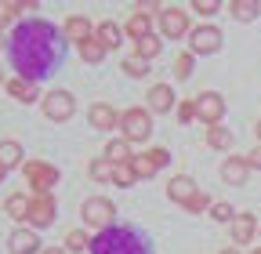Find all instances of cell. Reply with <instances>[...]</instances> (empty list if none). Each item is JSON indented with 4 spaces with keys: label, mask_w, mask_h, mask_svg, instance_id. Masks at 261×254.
Wrapping results in <instances>:
<instances>
[{
    "label": "cell",
    "mask_w": 261,
    "mask_h": 254,
    "mask_svg": "<svg viewBox=\"0 0 261 254\" xmlns=\"http://www.w3.org/2000/svg\"><path fill=\"white\" fill-rule=\"evenodd\" d=\"M130 167H135V174H138V178H152V174L160 171V164L152 160V156H149V153H142V156H135V160H130Z\"/></svg>",
    "instance_id": "cell-27"
},
{
    "label": "cell",
    "mask_w": 261,
    "mask_h": 254,
    "mask_svg": "<svg viewBox=\"0 0 261 254\" xmlns=\"http://www.w3.org/2000/svg\"><path fill=\"white\" fill-rule=\"evenodd\" d=\"M8 250L11 254H40V236L33 229H15L8 240Z\"/></svg>",
    "instance_id": "cell-12"
},
{
    "label": "cell",
    "mask_w": 261,
    "mask_h": 254,
    "mask_svg": "<svg viewBox=\"0 0 261 254\" xmlns=\"http://www.w3.org/2000/svg\"><path fill=\"white\" fill-rule=\"evenodd\" d=\"M0 47H4V37H0Z\"/></svg>",
    "instance_id": "cell-44"
},
{
    "label": "cell",
    "mask_w": 261,
    "mask_h": 254,
    "mask_svg": "<svg viewBox=\"0 0 261 254\" xmlns=\"http://www.w3.org/2000/svg\"><path fill=\"white\" fill-rule=\"evenodd\" d=\"M178 120H181V123H192V120H196V102H181V106H178Z\"/></svg>",
    "instance_id": "cell-38"
},
{
    "label": "cell",
    "mask_w": 261,
    "mask_h": 254,
    "mask_svg": "<svg viewBox=\"0 0 261 254\" xmlns=\"http://www.w3.org/2000/svg\"><path fill=\"white\" fill-rule=\"evenodd\" d=\"M113 204L109 200H102V196H91V200H84V207H80V214H84V225H94V229H113Z\"/></svg>",
    "instance_id": "cell-5"
},
{
    "label": "cell",
    "mask_w": 261,
    "mask_h": 254,
    "mask_svg": "<svg viewBox=\"0 0 261 254\" xmlns=\"http://www.w3.org/2000/svg\"><path fill=\"white\" fill-rule=\"evenodd\" d=\"M4 178H8V167H4V164H0V182H4Z\"/></svg>",
    "instance_id": "cell-41"
},
{
    "label": "cell",
    "mask_w": 261,
    "mask_h": 254,
    "mask_svg": "<svg viewBox=\"0 0 261 254\" xmlns=\"http://www.w3.org/2000/svg\"><path fill=\"white\" fill-rule=\"evenodd\" d=\"M254 131H257V138H261V120H257V123H254Z\"/></svg>",
    "instance_id": "cell-43"
},
{
    "label": "cell",
    "mask_w": 261,
    "mask_h": 254,
    "mask_svg": "<svg viewBox=\"0 0 261 254\" xmlns=\"http://www.w3.org/2000/svg\"><path fill=\"white\" fill-rule=\"evenodd\" d=\"M228 11H232L236 22H254L261 8L254 4V0H228Z\"/></svg>",
    "instance_id": "cell-22"
},
{
    "label": "cell",
    "mask_w": 261,
    "mask_h": 254,
    "mask_svg": "<svg viewBox=\"0 0 261 254\" xmlns=\"http://www.w3.org/2000/svg\"><path fill=\"white\" fill-rule=\"evenodd\" d=\"M189 47H192V55H214V51H221V29H218V26H200V29H192Z\"/></svg>",
    "instance_id": "cell-9"
},
{
    "label": "cell",
    "mask_w": 261,
    "mask_h": 254,
    "mask_svg": "<svg viewBox=\"0 0 261 254\" xmlns=\"http://www.w3.org/2000/svg\"><path fill=\"white\" fill-rule=\"evenodd\" d=\"M257 236H261V229H257Z\"/></svg>",
    "instance_id": "cell-47"
},
{
    "label": "cell",
    "mask_w": 261,
    "mask_h": 254,
    "mask_svg": "<svg viewBox=\"0 0 261 254\" xmlns=\"http://www.w3.org/2000/svg\"><path fill=\"white\" fill-rule=\"evenodd\" d=\"M149 69H152V66H145L142 58H127V62H123V73H127V77H149Z\"/></svg>",
    "instance_id": "cell-33"
},
{
    "label": "cell",
    "mask_w": 261,
    "mask_h": 254,
    "mask_svg": "<svg viewBox=\"0 0 261 254\" xmlns=\"http://www.w3.org/2000/svg\"><path fill=\"white\" fill-rule=\"evenodd\" d=\"M8 94H11V98L15 102H33V98H37V87H33L29 80H22V77H15V80H8Z\"/></svg>",
    "instance_id": "cell-21"
},
{
    "label": "cell",
    "mask_w": 261,
    "mask_h": 254,
    "mask_svg": "<svg viewBox=\"0 0 261 254\" xmlns=\"http://www.w3.org/2000/svg\"><path fill=\"white\" fill-rule=\"evenodd\" d=\"M120 127H123V138L127 142H145L152 135V116H149V109H138L135 106V109L123 113V123Z\"/></svg>",
    "instance_id": "cell-4"
},
{
    "label": "cell",
    "mask_w": 261,
    "mask_h": 254,
    "mask_svg": "<svg viewBox=\"0 0 261 254\" xmlns=\"http://www.w3.org/2000/svg\"><path fill=\"white\" fill-rule=\"evenodd\" d=\"M236 214H240V211L228 207V204H214V207H211V218H214V221H236Z\"/></svg>",
    "instance_id": "cell-34"
},
{
    "label": "cell",
    "mask_w": 261,
    "mask_h": 254,
    "mask_svg": "<svg viewBox=\"0 0 261 254\" xmlns=\"http://www.w3.org/2000/svg\"><path fill=\"white\" fill-rule=\"evenodd\" d=\"M185 29H189L185 11H178V8H163V11H160V33H163V37L178 40V37H185Z\"/></svg>",
    "instance_id": "cell-11"
},
{
    "label": "cell",
    "mask_w": 261,
    "mask_h": 254,
    "mask_svg": "<svg viewBox=\"0 0 261 254\" xmlns=\"http://www.w3.org/2000/svg\"><path fill=\"white\" fill-rule=\"evenodd\" d=\"M196 193H200V189H196V182H192V178H185V174H178V178L167 185V196H171L174 204H181V207H185Z\"/></svg>",
    "instance_id": "cell-16"
},
{
    "label": "cell",
    "mask_w": 261,
    "mask_h": 254,
    "mask_svg": "<svg viewBox=\"0 0 261 254\" xmlns=\"http://www.w3.org/2000/svg\"><path fill=\"white\" fill-rule=\"evenodd\" d=\"M22 8H37V4H33V0H0V26L15 22L22 15Z\"/></svg>",
    "instance_id": "cell-24"
},
{
    "label": "cell",
    "mask_w": 261,
    "mask_h": 254,
    "mask_svg": "<svg viewBox=\"0 0 261 254\" xmlns=\"http://www.w3.org/2000/svg\"><path fill=\"white\" fill-rule=\"evenodd\" d=\"M11 62H15V69L22 80H40L47 77L58 62H62V51H65V37L58 33V29L44 18H33V22H22L15 26V33H11Z\"/></svg>",
    "instance_id": "cell-1"
},
{
    "label": "cell",
    "mask_w": 261,
    "mask_h": 254,
    "mask_svg": "<svg viewBox=\"0 0 261 254\" xmlns=\"http://www.w3.org/2000/svg\"><path fill=\"white\" fill-rule=\"evenodd\" d=\"M254 254H261V247H257V250H254Z\"/></svg>",
    "instance_id": "cell-45"
},
{
    "label": "cell",
    "mask_w": 261,
    "mask_h": 254,
    "mask_svg": "<svg viewBox=\"0 0 261 254\" xmlns=\"http://www.w3.org/2000/svg\"><path fill=\"white\" fill-rule=\"evenodd\" d=\"M29 204H33V196L15 193V196H8L4 211H8V218H15V221H29Z\"/></svg>",
    "instance_id": "cell-19"
},
{
    "label": "cell",
    "mask_w": 261,
    "mask_h": 254,
    "mask_svg": "<svg viewBox=\"0 0 261 254\" xmlns=\"http://www.w3.org/2000/svg\"><path fill=\"white\" fill-rule=\"evenodd\" d=\"M0 164H4L8 171L11 167H25L22 164V145L18 142H0Z\"/></svg>",
    "instance_id": "cell-23"
},
{
    "label": "cell",
    "mask_w": 261,
    "mask_h": 254,
    "mask_svg": "<svg viewBox=\"0 0 261 254\" xmlns=\"http://www.w3.org/2000/svg\"><path fill=\"white\" fill-rule=\"evenodd\" d=\"M192 8H196V15H203V18H211L218 8H225V4H218V0H192Z\"/></svg>",
    "instance_id": "cell-36"
},
{
    "label": "cell",
    "mask_w": 261,
    "mask_h": 254,
    "mask_svg": "<svg viewBox=\"0 0 261 254\" xmlns=\"http://www.w3.org/2000/svg\"><path fill=\"white\" fill-rule=\"evenodd\" d=\"M106 160H109V164H116V167H123V164L135 160V153H130V145H127V142L113 138V142H106Z\"/></svg>",
    "instance_id": "cell-18"
},
{
    "label": "cell",
    "mask_w": 261,
    "mask_h": 254,
    "mask_svg": "<svg viewBox=\"0 0 261 254\" xmlns=\"http://www.w3.org/2000/svg\"><path fill=\"white\" fill-rule=\"evenodd\" d=\"M91 254H149V243L135 233V229H106L91 240Z\"/></svg>",
    "instance_id": "cell-2"
},
{
    "label": "cell",
    "mask_w": 261,
    "mask_h": 254,
    "mask_svg": "<svg viewBox=\"0 0 261 254\" xmlns=\"http://www.w3.org/2000/svg\"><path fill=\"white\" fill-rule=\"evenodd\" d=\"M243 160H247V167H257V171H261V145H257V149H250Z\"/></svg>",
    "instance_id": "cell-39"
},
{
    "label": "cell",
    "mask_w": 261,
    "mask_h": 254,
    "mask_svg": "<svg viewBox=\"0 0 261 254\" xmlns=\"http://www.w3.org/2000/svg\"><path fill=\"white\" fill-rule=\"evenodd\" d=\"M22 174H25L29 189H33V196H51V189L58 182V171L51 164H44V160H25Z\"/></svg>",
    "instance_id": "cell-3"
},
{
    "label": "cell",
    "mask_w": 261,
    "mask_h": 254,
    "mask_svg": "<svg viewBox=\"0 0 261 254\" xmlns=\"http://www.w3.org/2000/svg\"><path fill=\"white\" fill-rule=\"evenodd\" d=\"M91 178L94 182H116V164H109L106 156H98V160H91Z\"/></svg>",
    "instance_id": "cell-26"
},
{
    "label": "cell",
    "mask_w": 261,
    "mask_h": 254,
    "mask_svg": "<svg viewBox=\"0 0 261 254\" xmlns=\"http://www.w3.org/2000/svg\"><path fill=\"white\" fill-rule=\"evenodd\" d=\"M160 47H163V44H160V37H142V40H138V55H135V58L149 62V58H156V55H160Z\"/></svg>",
    "instance_id": "cell-30"
},
{
    "label": "cell",
    "mask_w": 261,
    "mask_h": 254,
    "mask_svg": "<svg viewBox=\"0 0 261 254\" xmlns=\"http://www.w3.org/2000/svg\"><path fill=\"white\" fill-rule=\"evenodd\" d=\"M254 233H257L254 214H250V211H240V214H236V221H232V240L243 247V243H250V240H254Z\"/></svg>",
    "instance_id": "cell-15"
},
{
    "label": "cell",
    "mask_w": 261,
    "mask_h": 254,
    "mask_svg": "<svg viewBox=\"0 0 261 254\" xmlns=\"http://www.w3.org/2000/svg\"><path fill=\"white\" fill-rule=\"evenodd\" d=\"M98 33V29L84 18V15H69V18H65V37H69V40H76V44H87L91 37Z\"/></svg>",
    "instance_id": "cell-13"
},
{
    "label": "cell",
    "mask_w": 261,
    "mask_h": 254,
    "mask_svg": "<svg viewBox=\"0 0 261 254\" xmlns=\"http://www.w3.org/2000/svg\"><path fill=\"white\" fill-rule=\"evenodd\" d=\"M207 142H211V149H228L232 145V131H228V127H211V135H207Z\"/></svg>",
    "instance_id": "cell-29"
},
{
    "label": "cell",
    "mask_w": 261,
    "mask_h": 254,
    "mask_svg": "<svg viewBox=\"0 0 261 254\" xmlns=\"http://www.w3.org/2000/svg\"><path fill=\"white\" fill-rule=\"evenodd\" d=\"M221 254H240V250H236V247H225V250H221Z\"/></svg>",
    "instance_id": "cell-42"
},
{
    "label": "cell",
    "mask_w": 261,
    "mask_h": 254,
    "mask_svg": "<svg viewBox=\"0 0 261 254\" xmlns=\"http://www.w3.org/2000/svg\"><path fill=\"white\" fill-rule=\"evenodd\" d=\"M84 247H91V236H87V233H80V229H73L69 236H65V250H69V254H80Z\"/></svg>",
    "instance_id": "cell-31"
},
{
    "label": "cell",
    "mask_w": 261,
    "mask_h": 254,
    "mask_svg": "<svg viewBox=\"0 0 261 254\" xmlns=\"http://www.w3.org/2000/svg\"><path fill=\"white\" fill-rule=\"evenodd\" d=\"M87 123L94 127V131H113V127H120V123H123V113H116V109H113V106H106V102H98V106H91Z\"/></svg>",
    "instance_id": "cell-10"
},
{
    "label": "cell",
    "mask_w": 261,
    "mask_h": 254,
    "mask_svg": "<svg viewBox=\"0 0 261 254\" xmlns=\"http://www.w3.org/2000/svg\"><path fill=\"white\" fill-rule=\"evenodd\" d=\"M149 29H152V18H149L145 11H135V15H130V18H127V33H130V37H135V44H138L142 37H152V33H149Z\"/></svg>",
    "instance_id": "cell-20"
},
{
    "label": "cell",
    "mask_w": 261,
    "mask_h": 254,
    "mask_svg": "<svg viewBox=\"0 0 261 254\" xmlns=\"http://www.w3.org/2000/svg\"><path fill=\"white\" fill-rule=\"evenodd\" d=\"M174 91H171V84H156L152 91H149V109L152 113H171L174 109Z\"/></svg>",
    "instance_id": "cell-14"
},
{
    "label": "cell",
    "mask_w": 261,
    "mask_h": 254,
    "mask_svg": "<svg viewBox=\"0 0 261 254\" xmlns=\"http://www.w3.org/2000/svg\"><path fill=\"white\" fill-rule=\"evenodd\" d=\"M40 254H69V250H58V247H51V250H40Z\"/></svg>",
    "instance_id": "cell-40"
},
{
    "label": "cell",
    "mask_w": 261,
    "mask_h": 254,
    "mask_svg": "<svg viewBox=\"0 0 261 254\" xmlns=\"http://www.w3.org/2000/svg\"><path fill=\"white\" fill-rule=\"evenodd\" d=\"M174 77H178V80H189V77H192V51L174 58Z\"/></svg>",
    "instance_id": "cell-32"
},
{
    "label": "cell",
    "mask_w": 261,
    "mask_h": 254,
    "mask_svg": "<svg viewBox=\"0 0 261 254\" xmlns=\"http://www.w3.org/2000/svg\"><path fill=\"white\" fill-rule=\"evenodd\" d=\"M55 218H58L55 196H33V204H29V229H47V225H55Z\"/></svg>",
    "instance_id": "cell-8"
},
{
    "label": "cell",
    "mask_w": 261,
    "mask_h": 254,
    "mask_svg": "<svg viewBox=\"0 0 261 254\" xmlns=\"http://www.w3.org/2000/svg\"><path fill=\"white\" fill-rule=\"evenodd\" d=\"M73 109H76V102H73L69 91H51V94H44V116H47V120L62 123V120L73 116Z\"/></svg>",
    "instance_id": "cell-7"
},
{
    "label": "cell",
    "mask_w": 261,
    "mask_h": 254,
    "mask_svg": "<svg viewBox=\"0 0 261 254\" xmlns=\"http://www.w3.org/2000/svg\"><path fill=\"white\" fill-rule=\"evenodd\" d=\"M247 160H240V156H228V160L221 164V178L228 182V185H243L247 182Z\"/></svg>",
    "instance_id": "cell-17"
},
{
    "label": "cell",
    "mask_w": 261,
    "mask_h": 254,
    "mask_svg": "<svg viewBox=\"0 0 261 254\" xmlns=\"http://www.w3.org/2000/svg\"><path fill=\"white\" fill-rule=\"evenodd\" d=\"M135 182H138V174H135V167H130V164L116 167V185H120V189H127V185H135Z\"/></svg>",
    "instance_id": "cell-35"
},
{
    "label": "cell",
    "mask_w": 261,
    "mask_h": 254,
    "mask_svg": "<svg viewBox=\"0 0 261 254\" xmlns=\"http://www.w3.org/2000/svg\"><path fill=\"white\" fill-rule=\"evenodd\" d=\"M106 51H109V47L98 40V37H91L87 44H80V58H84V62H91V66H98V62L106 58Z\"/></svg>",
    "instance_id": "cell-25"
},
{
    "label": "cell",
    "mask_w": 261,
    "mask_h": 254,
    "mask_svg": "<svg viewBox=\"0 0 261 254\" xmlns=\"http://www.w3.org/2000/svg\"><path fill=\"white\" fill-rule=\"evenodd\" d=\"M196 116H200L207 127H218L221 123V116H225V98L218 91H203V94H196Z\"/></svg>",
    "instance_id": "cell-6"
},
{
    "label": "cell",
    "mask_w": 261,
    "mask_h": 254,
    "mask_svg": "<svg viewBox=\"0 0 261 254\" xmlns=\"http://www.w3.org/2000/svg\"><path fill=\"white\" fill-rule=\"evenodd\" d=\"M0 84H4V77H0Z\"/></svg>",
    "instance_id": "cell-46"
},
{
    "label": "cell",
    "mask_w": 261,
    "mask_h": 254,
    "mask_svg": "<svg viewBox=\"0 0 261 254\" xmlns=\"http://www.w3.org/2000/svg\"><path fill=\"white\" fill-rule=\"evenodd\" d=\"M98 40H102L106 47H120V26L116 22H102L98 26V33H94Z\"/></svg>",
    "instance_id": "cell-28"
},
{
    "label": "cell",
    "mask_w": 261,
    "mask_h": 254,
    "mask_svg": "<svg viewBox=\"0 0 261 254\" xmlns=\"http://www.w3.org/2000/svg\"><path fill=\"white\" fill-rule=\"evenodd\" d=\"M207 207H211V196H207V193H196V196L185 204V211H196V214H200V211H207Z\"/></svg>",
    "instance_id": "cell-37"
}]
</instances>
